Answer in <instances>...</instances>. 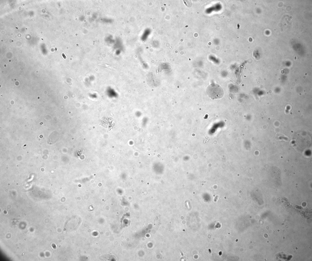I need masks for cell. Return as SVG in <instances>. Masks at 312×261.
I'll return each instance as SVG.
<instances>
[{"instance_id": "1", "label": "cell", "mask_w": 312, "mask_h": 261, "mask_svg": "<svg viewBox=\"0 0 312 261\" xmlns=\"http://www.w3.org/2000/svg\"><path fill=\"white\" fill-rule=\"evenodd\" d=\"M206 92L208 96L212 99L221 98L224 95L222 88L219 85L215 83L210 85L207 89Z\"/></svg>"}]
</instances>
